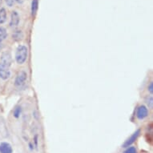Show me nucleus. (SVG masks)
<instances>
[{
  "instance_id": "obj_15",
  "label": "nucleus",
  "mask_w": 153,
  "mask_h": 153,
  "mask_svg": "<svg viewBox=\"0 0 153 153\" xmlns=\"http://www.w3.org/2000/svg\"><path fill=\"white\" fill-rule=\"evenodd\" d=\"M147 104H148V108H152V105H153V99L152 96H150L149 98L147 100Z\"/></svg>"
},
{
  "instance_id": "obj_17",
  "label": "nucleus",
  "mask_w": 153,
  "mask_h": 153,
  "mask_svg": "<svg viewBox=\"0 0 153 153\" xmlns=\"http://www.w3.org/2000/svg\"><path fill=\"white\" fill-rule=\"evenodd\" d=\"M148 91H149V92L151 93V94H152L153 93V83L152 82H151L150 84L148 85Z\"/></svg>"
},
{
  "instance_id": "obj_19",
  "label": "nucleus",
  "mask_w": 153,
  "mask_h": 153,
  "mask_svg": "<svg viewBox=\"0 0 153 153\" xmlns=\"http://www.w3.org/2000/svg\"><path fill=\"white\" fill-rule=\"evenodd\" d=\"M2 48H3V44L2 43H0V51L2 50Z\"/></svg>"
},
{
  "instance_id": "obj_3",
  "label": "nucleus",
  "mask_w": 153,
  "mask_h": 153,
  "mask_svg": "<svg viewBox=\"0 0 153 153\" xmlns=\"http://www.w3.org/2000/svg\"><path fill=\"white\" fill-rule=\"evenodd\" d=\"M1 63L3 64V65L7 66L8 68H10L11 63H12V58H11V55H10V52L8 51H5L3 52L1 55Z\"/></svg>"
},
{
  "instance_id": "obj_2",
  "label": "nucleus",
  "mask_w": 153,
  "mask_h": 153,
  "mask_svg": "<svg viewBox=\"0 0 153 153\" xmlns=\"http://www.w3.org/2000/svg\"><path fill=\"white\" fill-rule=\"evenodd\" d=\"M27 79V74L24 71H21L18 73L17 76L15 78V85L18 88H21L23 86L25 85Z\"/></svg>"
},
{
  "instance_id": "obj_10",
  "label": "nucleus",
  "mask_w": 153,
  "mask_h": 153,
  "mask_svg": "<svg viewBox=\"0 0 153 153\" xmlns=\"http://www.w3.org/2000/svg\"><path fill=\"white\" fill-rule=\"evenodd\" d=\"M39 8V0H32L31 1V7H30V12L31 15L34 16L37 12Z\"/></svg>"
},
{
  "instance_id": "obj_6",
  "label": "nucleus",
  "mask_w": 153,
  "mask_h": 153,
  "mask_svg": "<svg viewBox=\"0 0 153 153\" xmlns=\"http://www.w3.org/2000/svg\"><path fill=\"white\" fill-rule=\"evenodd\" d=\"M148 116V110L147 107L144 105L140 106L137 108V111H136V116L139 120H143Z\"/></svg>"
},
{
  "instance_id": "obj_12",
  "label": "nucleus",
  "mask_w": 153,
  "mask_h": 153,
  "mask_svg": "<svg viewBox=\"0 0 153 153\" xmlns=\"http://www.w3.org/2000/svg\"><path fill=\"white\" fill-rule=\"evenodd\" d=\"M7 36V30L3 27H0V43L3 42L6 38Z\"/></svg>"
},
{
  "instance_id": "obj_5",
  "label": "nucleus",
  "mask_w": 153,
  "mask_h": 153,
  "mask_svg": "<svg viewBox=\"0 0 153 153\" xmlns=\"http://www.w3.org/2000/svg\"><path fill=\"white\" fill-rule=\"evenodd\" d=\"M10 71L9 70V68L0 63V78L3 80H6L10 78Z\"/></svg>"
},
{
  "instance_id": "obj_18",
  "label": "nucleus",
  "mask_w": 153,
  "mask_h": 153,
  "mask_svg": "<svg viewBox=\"0 0 153 153\" xmlns=\"http://www.w3.org/2000/svg\"><path fill=\"white\" fill-rule=\"evenodd\" d=\"M15 1H16V2H17L18 3H19V4H22L24 0H15Z\"/></svg>"
},
{
  "instance_id": "obj_7",
  "label": "nucleus",
  "mask_w": 153,
  "mask_h": 153,
  "mask_svg": "<svg viewBox=\"0 0 153 153\" xmlns=\"http://www.w3.org/2000/svg\"><path fill=\"white\" fill-rule=\"evenodd\" d=\"M140 130L138 129V130L136 131L135 132L133 133L132 136H131L130 138L128 139V140L123 143L122 147H123V148H128V147H130V146L131 145V144H132V143L136 140H137V138H138L139 136H140Z\"/></svg>"
},
{
  "instance_id": "obj_4",
  "label": "nucleus",
  "mask_w": 153,
  "mask_h": 153,
  "mask_svg": "<svg viewBox=\"0 0 153 153\" xmlns=\"http://www.w3.org/2000/svg\"><path fill=\"white\" fill-rule=\"evenodd\" d=\"M20 21V17L19 13L16 10H13L10 15V27H16L19 24Z\"/></svg>"
},
{
  "instance_id": "obj_14",
  "label": "nucleus",
  "mask_w": 153,
  "mask_h": 153,
  "mask_svg": "<svg viewBox=\"0 0 153 153\" xmlns=\"http://www.w3.org/2000/svg\"><path fill=\"white\" fill-rule=\"evenodd\" d=\"M123 153H137V151L135 147H128Z\"/></svg>"
},
{
  "instance_id": "obj_1",
  "label": "nucleus",
  "mask_w": 153,
  "mask_h": 153,
  "mask_svg": "<svg viewBox=\"0 0 153 153\" xmlns=\"http://www.w3.org/2000/svg\"><path fill=\"white\" fill-rule=\"evenodd\" d=\"M28 55V49L26 46L19 45L18 47L15 54V60L19 64H23L27 60Z\"/></svg>"
},
{
  "instance_id": "obj_16",
  "label": "nucleus",
  "mask_w": 153,
  "mask_h": 153,
  "mask_svg": "<svg viewBox=\"0 0 153 153\" xmlns=\"http://www.w3.org/2000/svg\"><path fill=\"white\" fill-rule=\"evenodd\" d=\"M5 3H7V5L8 7H13V6H14L15 0H5Z\"/></svg>"
},
{
  "instance_id": "obj_9",
  "label": "nucleus",
  "mask_w": 153,
  "mask_h": 153,
  "mask_svg": "<svg viewBox=\"0 0 153 153\" xmlns=\"http://www.w3.org/2000/svg\"><path fill=\"white\" fill-rule=\"evenodd\" d=\"M23 37V33L21 30H17L14 31L12 34V39L13 40L15 41H19L21 40Z\"/></svg>"
},
{
  "instance_id": "obj_11",
  "label": "nucleus",
  "mask_w": 153,
  "mask_h": 153,
  "mask_svg": "<svg viewBox=\"0 0 153 153\" xmlns=\"http://www.w3.org/2000/svg\"><path fill=\"white\" fill-rule=\"evenodd\" d=\"M7 10L4 7L0 8V24H3L7 21Z\"/></svg>"
},
{
  "instance_id": "obj_13",
  "label": "nucleus",
  "mask_w": 153,
  "mask_h": 153,
  "mask_svg": "<svg viewBox=\"0 0 153 153\" xmlns=\"http://www.w3.org/2000/svg\"><path fill=\"white\" fill-rule=\"evenodd\" d=\"M21 112H22V108L21 107H16L15 108V110H14V116H15V118H19L21 115Z\"/></svg>"
},
{
  "instance_id": "obj_8",
  "label": "nucleus",
  "mask_w": 153,
  "mask_h": 153,
  "mask_svg": "<svg viewBox=\"0 0 153 153\" xmlns=\"http://www.w3.org/2000/svg\"><path fill=\"white\" fill-rule=\"evenodd\" d=\"M13 150L10 143L3 142L0 143V153H12Z\"/></svg>"
}]
</instances>
